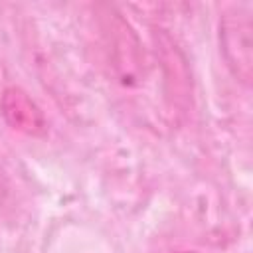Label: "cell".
<instances>
[{
  "label": "cell",
  "instance_id": "6da1fadb",
  "mask_svg": "<svg viewBox=\"0 0 253 253\" xmlns=\"http://www.w3.org/2000/svg\"><path fill=\"white\" fill-rule=\"evenodd\" d=\"M219 40L227 65L233 75L249 83L251 81V14L243 8H235V14L223 16L219 24Z\"/></svg>",
  "mask_w": 253,
  "mask_h": 253
},
{
  "label": "cell",
  "instance_id": "7a4b0ae2",
  "mask_svg": "<svg viewBox=\"0 0 253 253\" xmlns=\"http://www.w3.org/2000/svg\"><path fill=\"white\" fill-rule=\"evenodd\" d=\"M0 111L6 123L16 130H22L26 134H42L45 130L42 111L22 89H6L0 101Z\"/></svg>",
  "mask_w": 253,
  "mask_h": 253
},
{
  "label": "cell",
  "instance_id": "3957f363",
  "mask_svg": "<svg viewBox=\"0 0 253 253\" xmlns=\"http://www.w3.org/2000/svg\"><path fill=\"white\" fill-rule=\"evenodd\" d=\"M180 253H198V251H180Z\"/></svg>",
  "mask_w": 253,
  "mask_h": 253
}]
</instances>
